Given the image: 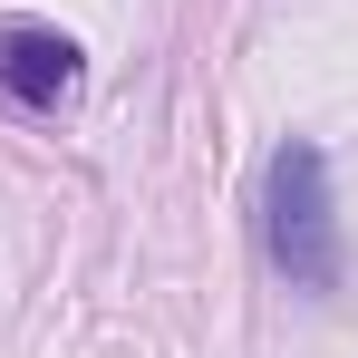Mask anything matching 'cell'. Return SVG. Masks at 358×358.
<instances>
[{"label": "cell", "instance_id": "7a4b0ae2", "mask_svg": "<svg viewBox=\"0 0 358 358\" xmlns=\"http://www.w3.org/2000/svg\"><path fill=\"white\" fill-rule=\"evenodd\" d=\"M87 87V49L49 29V20H0V97L20 117H59L68 97Z\"/></svg>", "mask_w": 358, "mask_h": 358}, {"label": "cell", "instance_id": "6da1fadb", "mask_svg": "<svg viewBox=\"0 0 358 358\" xmlns=\"http://www.w3.org/2000/svg\"><path fill=\"white\" fill-rule=\"evenodd\" d=\"M262 252H271V271L291 281V291H339V213H329V155L291 136V145H271V165H262Z\"/></svg>", "mask_w": 358, "mask_h": 358}]
</instances>
